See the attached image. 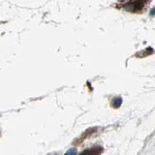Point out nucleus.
<instances>
[{
    "label": "nucleus",
    "instance_id": "nucleus-4",
    "mask_svg": "<svg viewBox=\"0 0 155 155\" xmlns=\"http://www.w3.org/2000/svg\"><path fill=\"white\" fill-rule=\"evenodd\" d=\"M65 155H77V149L75 147L70 148L68 151L65 153Z\"/></svg>",
    "mask_w": 155,
    "mask_h": 155
},
{
    "label": "nucleus",
    "instance_id": "nucleus-5",
    "mask_svg": "<svg viewBox=\"0 0 155 155\" xmlns=\"http://www.w3.org/2000/svg\"><path fill=\"white\" fill-rule=\"evenodd\" d=\"M150 16H155V7L150 11Z\"/></svg>",
    "mask_w": 155,
    "mask_h": 155
},
{
    "label": "nucleus",
    "instance_id": "nucleus-1",
    "mask_svg": "<svg viewBox=\"0 0 155 155\" xmlns=\"http://www.w3.org/2000/svg\"><path fill=\"white\" fill-rule=\"evenodd\" d=\"M143 2L142 1H135V2H129L127 4L124 5V9L128 10V11L131 12H136L138 10H140L143 6Z\"/></svg>",
    "mask_w": 155,
    "mask_h": 155
},
{
    "label": "nucleus",
    "instance_id": "nucleus-2",
    "mask_svg": "<svg viewBox=\"0 0 155 155\" xmlns=\"http://www.w3.org/2000/svg\"><path fill=\"white\" fill-rule=\"evenodd\" d=\"M101 152H102L101 147H92L84 150V152L81 153V155H100Z\"/></svg>",
    "mask_w": 155,
    "mask_h": 155
},
{
    "label": "nucleus",
    "instance_id": "nucleus-3",
    "mask_svg": "<svg viewBox=\"0 0 155 155\" xmlns=\"http://www.w3.org/2000/svg\"><path fill=\"white\" fill-rule=\"evenodd\" d=\"M121 103H122V99H121L120 97H116V98H114L113 100V104H111V105H113L114 108L117 109V108H119V107H120Z\"/></svg>",
    "mask_w": 155,
    "mask_h": 155
}]
</instances>
